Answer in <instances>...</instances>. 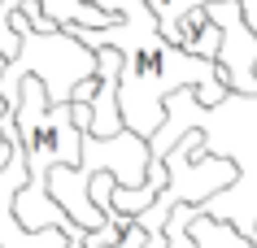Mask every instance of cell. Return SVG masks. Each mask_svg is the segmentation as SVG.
Instances as JSON below:
<instances>
[{"mask_svg": "<svg viewBox=\"0 0 257 248\" xmlns=\"http://www.w3.org/2000/svg\"><path fill=\"white\" fill-rule=\"evenodd\" d=\"M96 9L113 14L109 27H66L74 40H83L87 48L109 44L122 53V74H118V113L122 126L136 135L153 139V131L162 126V100L179 87H192V96L205 109L227 100V83L218 74L214 61L179 53L170 40H162L157 31V14L144 0H92Z\"/></svg>", "mask_w": 257, "mask_h": 248, "instance_id": "obj_1", "label": "cell"}, {"mask_svg": "<svg viewBox=\"0 0 257 248\" xmlns=\"http://www.w3.org/2000/svg\"><path fill=\"white\" fill-rule=\"evenodd\" d=\"M9 27L18 31V53L0 66V105L9 109L18 100L22 79H40L48 105H66L74 83L96 74V53L83 40H74L66 27L57 31H35L22 9L9 14Z\"/></svg>", "mask_w": 257, "mask_h": 248, "instance_id": "obj_2", "label": "cell"}, {"mask_svg": "<svg viewBox=\"0 0 257 248\" xmlns=\"http://www.w3.org/2000/svg\"><path fill=\"white\" fill-rule=\"evenodd\" d=\"M14 109V135L27 157V183L48 179L53 165H79V139L83 126L74 122V105H48L40 79H22Z\"/></svg>", "mask_w": 257, "mask_h": 248, "instance_id": "obj_3", "label": "cell"}, {"mask_svg": "<svg viewBox=\"0 0 257 248\" xmlns=\"http://www.w3.org/2000/svg\"><path fill=\"white\" fill-rule=\"evenodd\" d=\"M209 14L218 22V53H214V66L227 83V92L235 96H257V74H253V61H257V35L248 31L240 5L235 0H205Z\"/></svg>", "mask_w": 257, "mask_h": 248, "instance_id": "obj_4", "label": "cell"}, {"mask_svg": "<svg viewBox=\"0 0 257 248\" xmlns=\"http://www.w3.org/2000/svg\"><path fill=\"white\" fill-rule=\"evenodd\" d=\"M162 40H170L179 53H188V57L214 61V53H218V22H214V14H209V5L201 0V5H192L188 14H179L175 27L162 31Z\"/></svg>", "mask_w": 257, "mask_h": 248, "instance_id": "obj_5", "label": "cell"}, {"mask_svg": "<svg viewBox=\"0 0 257 248\" xmlns=\"http://www.w3.org/2000/svg\"><path fill=\"white\" fill-rule=\"evenodd\" d=\"M40 14L53 22V27H109L113 14L96 9L92 0H40Z\"/></svg>", "mask_w": 257, "mask_h": 248, "instance_id": "obj_6", "label": "cell"}, {"mask_svg": "<svg viewBox=\"0 0 257 248\" xmlns=\"http://www.w3.org/2000/svg\"><path fill=\"white\" fill-rule=\"evenodd\" d=\"M5 161H9V139L0 135V165H5Z\"/></svg>", "mask_w": 257, "mask_h": 248, "instance_id": "obj_7", "label": "cell"}, {"mask_svg": "<svg viewBox=\"0 0 257 248\" xmlns=\"http://www.w3.org/2000/svg\"><path fill=\"white\" fill-rule=\"evenodd\" d=\"M66 248H83V244H79V239H66Z\"/></svg>", "mask_w": 257, "mask_h": 248, "instance_id": "obj_8", "label": "cell"}, {"mask_svg": "<svg viewBox=\"0 0 257 248\" xmlns=\"http://www.w3.org/2000/svg\"><path fill=\"white\" fill-rule=\"evenodd\" d=\"M253 74H257V61H253Z\"/></svg>", "mask_w": 257, "mask_h": 248, "instance_id": "obj_9", "label": "cell"}]
</instances>
